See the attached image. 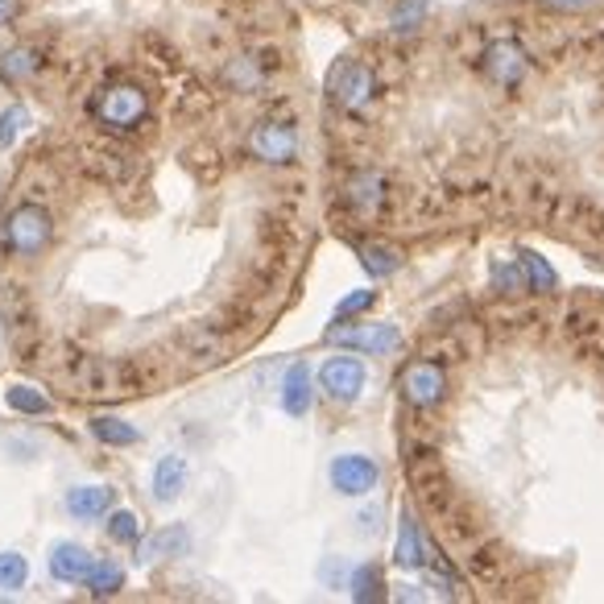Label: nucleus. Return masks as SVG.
I'll list each match as a JSON object with an SVG mask.
<instances>
[{"label": "nucleus", "mask_w": 604, "mask_h": 604, "mask_svg": "<svg viewBox=\"0 0 604 604\" xmlns=\"http://www.w3.org/2000/svg\"><path fill=\"white\" fill-rule=\"evenodd\" d=\"M50 236H55V220L38 204H25L4 220V245L18 257H38L42 248L50 245Z\"/></svg>", "instance_id": "nucleus-1"}, {"label": "nucleus", "mask_w": 604, "mask_h": 604, "mask_svg": "<svg viewBox=\"0 0 604 604\" xmlns=\"http://www.w3.org/2000/svg\"><path fill=\"white\" fill-rule=\"evenodd\" d=\"M373 92H378V79H373V71H369L364 62H357V58H340V62L332 67V76H327V95H332V104L344 108V113L364 108V104L373 100Z\"/></svg>", "instance_id": "nucleus-2"}, {"label": "nucleus", "mask_w": 604, "mask_h": 604, "mask_svg": "<svg viewBox=\"0 0 604 604\" xmlns=\"http://www.w3.org/2000/svg\"><path fill=\"white\" fill-rule=\"evenodd\" d=\"M150 113V100L137 83H108L95 100V116L108 129H137Z\"/></svg>", "instance_id": "nucleus-3"}, {"label": "nucleus", "mask_w": 604, "mask_h": 604, "mask_svg": "<svg viewBox=\"0 0 604 604\" xmlns=\"http://www.w3.org/2000/svg\"><path fill=\"white\" fill-rule=\"evenodd\" d=\"M327 340L348 348V352H369V357H385L394 352L402 336L394 323H352V327H327Z\"/></svg>", "instance_id": "nucleus-4"}, {"label": "nucleus", "mask_w": 604, "mask_h": 604, "mask_svg": "<svg viewBox=\"0 0 604 604\" xmlns=\"http://www.w3.org/2000/svg\"><path fill=\"white\" fill-rule=\"evenodd\" d=\"M397 390H402V397H406L410 406H422V410H427V406L443 402V394H448V373H443V364H434V360H415V364L402 369Z\"/></svg>", "instance_id": "nucleus-5"}, {"label": "nucleus", "mask_w": 604, "mask_h": 604, "mask_svg": "<svg viewBox=\"0 0 604 604\" xmlns=\"http://www.w3.org/2000/svg\"><path fill=\"white\" fill-rule=\"evenodd\" d=\"M327 476H332V489L340 492V497H364V492L378 489L381 468H378V460H369V455L344 452L332 460Z\"/></svg>", "instance_id": "nucleus-6"}, {"label": "nucleus", "mask_w": 604, "mask_h": 604, "mask_svg": "<svg viewBox=\"0 0 604 604\" xmlns=\"http://www.w3.org/2000/svg\"><path fill=\"white\" fill-rule=\"evenodd\" d=\"M248 150L257 153L262 162H269V166H286L299 153V129L290 120H265L248 137Z\"/></svg>", "instance_id": "nucleus-7"}, {"label": "nucleus", "mask_w": 604, "mask_h": 604, "mask_svg": "<svg viewBox=\"0 0 604 604\" xmlns=\"http://www.w3.org/2000/svg\"><path fill=\"white\" fill-rule=\"evenodd\" d=\"M480 71L497 83V88H518L522 76L530 71V58L518 42L501 38V42H489L485 55H480Z\"/></svg>", "instance_id": "nucleus-8"}, {"label": "nucleus", "mask_w": 604, "mask_h": 604, "mask_svg": "<svg viewBox=\"0 0 604 604\" xmlns=\"http://www.w3.org/2000/svg\"><path fill=\"white\" fill-rule=\"evenodd\" d=\"M320 385L332 402H357L364 390V364L357 357H332L320 369Z\"/></svg>", "instance_id": "nucleus-9"}, {"label": "nucleus", "mask_w": 604, "mask_h": 604, "mask_svg": "<svg viewBox=\"0 0 604 604\" xmlns=\"http://www.w3.org/2000/svg\"><path fill=\"white\" fill-rule=\"evenodd\" d=\"M187 460L183 455H162L158 464H153V501L158 506H174L178 497H183V489H187Z\"/></svg>", "instance_id": "nucleus-10"}, {"label": "nucleus", "mask_w": 604, "mask_h": 604, "mask_svg": "<svg viewBox=\"0 0 604 604\" xmlns=\"http://www.w3.org/2000/svg\"><path fill=\"white\" fill-rule=\"evenodd\" d=\"M92 567H95L92 550L79 547V543H58L50 550V576H55L58 584H83Z\"/></svg>", "instance_id": "nucleus-11"}, {"label": "nucleus", "mask_w": 604, "mask_h": 604, "mask_svg": "<svg viewBox=\"0 0 604 604\" xmlns=\"http://www.w3.org/2000/svg\"><path fill=\"white\" fill-rule=\"evenodd\" d=\"M67 513L76 518V522H100L104 513L113 510V489L108 485H76V489H67Z\"/></svg>", "instance_id": "nucleus-12"}, {"label": "nucleus", "mask_w": 604, "mask_h": 604, "mask_svg": "<svg viewBox=\"0 0 604 604\" xmlns=\"http://www.w3.org/2000/svg\"><path fill=\"white\" fill-rule=\"evenodd\" d=\"M427 555H431V547H427L422 530H418V522L410 518V510H406L402 513V526H397L394 564L406 567V571H422V567H427Z\"/></svg>", "instance_id": "nucleus-13"}, {"label": "nucleus", "mask_w": 604, "mask_h": 604, "mask_svg": "<svg viewBox=\"0 0 604 604\" xmlns=\"http://www.w3.org/2000/svg\"><path fill=\"white\" fill-rule=\"evenodd\" d=\"M315 402V390H311V369L306 364H290L282 378V410L290 418H302Z\"/></svg>", "instance_id": "nucleus-14"}, {"label": "nucleus", "mask_w": 604, "mask_h": 604, "mask_svg": "<svg viewBox=\"0 0 604 604\" xmlns=\"http://www.w3.org/2000/svg\"><path fill=\"white\" fill-rule=\"evenodd\" d=\"M190 550V530L187 526H162L141 543V564H158V559H174Z\"/></svg>", "instance_id": "nucleus-15"}, {"label": "nucleus", "mask_w": 604, "mask_h": 604, "mask_svg": "<svg viewBox=\"0 0 604 604\" xmlns=\"http://www.w3.org/2000/svg\"><path fill=\"white\" fill-rule=\"evenodd\" d=\"M92 434L100 439V443H108V448H132V443H141V431L116 415H95Z\"/></svg>", "instance_id": "nucleus-16"}, {"label": "nucleus", "mask_w": 604, "mask_h": 604, "mask_svg": "<svg viewBox=\"0 0 604 604\" xmlns=\"http://www.w3.org/2000/svg\"><path fill=\"white\" fill-rule=\"evenodd\" d=\"M348 199H352V208L357 211L373 216V211L385 204V178H381V174H357L352 187H348Z\"/></svg>", "instance_id": "nucleus-17"}, {"label": "nucleus", "mask_w": 604, "mask_h": 604, "mask_svg": "<svg viewBox=\"0 0 604 604\" xmlns=\"http://www.w3.org/2000/svg\"><path fill=\"white\" fill-rule=\"evenodd\" d=\"M348 588H352V601H360V604L385 601V576H381V567H373V564L357 567L352 580H348Z\"/></svg>", "instance_id": "nucleus-18"}, {"label": "nucleus", "mask_w": 604, "mask_h": 604, "mask_svg": "<svg viewBox=\"0 0 604 604\" xmlns=\"http://www.w3.org/2000/svg\"><path fill=\"white\" fill-rule=\"evenodd\" d=\"M360 265H364L373 278H390V274L402 269V253L390 245H364L360 248Z\"/></svg>", "instance_id": "nucleus-19"}, {"label": "nucleus", "mask_w": 604, "mask_h": 604, "mask_svg": "<svg viewBox=\"0 0 604 604\" xmlns=\"http://www.w3.org/2000/svg\"><path fill=\"white\" fill-rule=\"evenodd\" d=\"M83 584H88L92 596H116V592L125 588V571H120L116 564H100V559H95V567L88 571Z\"/></svg>", "instance_id": "nucleus-20"}, {"label": "nucleus", "mask_w": 604, "mask_h": 604, "mask_svg": "<svg viewBox=\"0 0 604 604\" xmlns=\"http://www.w3.org/2000/svg\"><path fill=\"white\" fill-rule=\"evenodd\" d=\"M30 580V559L18 550H0V592H18Z\"/></svg>", "instance_id": "nucleus-21"}, {"label": "nucleus", "mask_w": 604, "mask_h": 604, "mask_svg": "<svg viewBox=\"0 0 604 604\" xmlns=\"http://www.w3.org/2000/svg\"><path fill=\"white\" fill-rule=\"evenodd\" d=\"M4 402H9V410H18V415H46L50 410V402L34 390V385H9L4 390Z\"/></svg>", "instance_id": "nucleus-22"}, {"label": "nucleus", "mask_w": 604, "mask_h": 604, "mask_svg": "<svg viewBox=\"0 0 604 604\" xmlns=\"http://www.w3.org/2000/svg\"><path fill=\"white\" fill-rule=\"evenodd\" d=\"M34 71H38V50L18 46V50H9V55L0 58V76L9 79V83H21V79H30Z\"/></svg>", "instance_id": "nucleus-23"}, {"label": "nucleus", "mask_w": 604, "mask_h": 604, "mask_svg": "<svg viewBox=\"0 0 604 604\" xmlns=\"http://www.w3.org/2000/svg\"><path fill=\"white\" fill-rule=\"evenodd\" d=\"M108 538L120 543V547H132L141 543V522L132 510H108Z\"/></svg>", "instance_id": "nucleus-24"}, {"label": "nucleus", "mask_w": 604, "mask_h": 604, "mask_svg": "<svg viewBox=\"0 0 604 604\" xmlns=\"http://www.w3.org/2000/svg\"><path fill=\"white\" fill-rule=\"evenodd\" d=\"M518 262H522V269H526V286H530V290H555V269H550L543 257L522 253Z\"/></svg>", "instance_id": "nucleus-25"}, {"label": "nucleus", "mask_w": 604, "mask_h": 604, "mask_svg": "<svg viewBox=\"0 0 604 604\" xmlns=\"http://www.w3.org/2000/svg\"><path fill=\"white\" fill-rule=\"evenodd\" d=\"M492 286L497 290H526V269H522V262L518 265H506V262H492Z\"/></svg>", "instance_id": "nucleus-26"}, {"label": "nucleus", "mask_w": 604, "mask_h": 604, "mask_svg": "<svg viewBox=\"0 0 604 604\" xmlns=\"http://www.w3.org/2000/svg\"><path fill=\"white\" fill-rule=\"evenodd\" d=\"M25 125H30V113H25L21 104L4 108V113H0V150H4V146H13V137H18Z\"/></svg>", "instance_id": "nucleus-27"}, {"label": "nucleus", "mask_w": 604, "mask_h": 604, "mask_svg": "<svg viewBox=\"0 0 604 604\" xmlns=\"http://www.w3.org/2000/svg\"><path fill=\"white\" fill-rule=\"evenodd\" d=\"M422 18H427V0H397V9H394L397 30H415Z\"/></svg>", "instance_id": "nucleus-28"}, {"label": "nucleus", "mask_w": 604, "mask_h": 604, "mask_svg": "<svg viewBox=\"0 0 604 604\" xmlns=\"http://www.w3.org/2000/svg\"><path fill=\"white\" fill-rule=\"evenodd\" d=\"M373 302H378V290H357V294H348V299H340V306H336V320L360 315V311H369Z\"/></svg>", "instance_id": "nucleus-29"}, {"label": "nucleus", "mask_w": 604, "mask_h": 604, "mask_svg": "<svg viewBox=\"0 0 604 604\" xmlns=\"http://www.w3.org/2000/svg\"><path fill=\"white\" fill-rule=\"evenodd\" d=\"M497 567H501V555H497L492 547L473 550V571L480 576V580H497Z\"/></svg>", "instance_id": "nucleus-30"}, {"label": "nucleus", "mask_w": 604, "mask_h": 604, "mask_svg": "<svg viewBox=\"0 0 604 604\" xmlns=\"http://www.w3.org/2000/svg\"><path fill=\"white\" fill-rule=\"evenodd\" d=\"M357 522H360V534H364V538H373V534H381V510H378V506H369V510L360 513Z\"/></svg>", "instance_id": "nucleus-31"}, {"label": "nucleus", "mask_w": 604, "mask_h": 604, "mask_svg": "<svg viewBox=\"0 0 604 604\" xmlns=\"http://www.w3.org/2000/svg\"><path fill=\"white\" fill-rule=\"evenodd\" d=\"M18 13H21V0H0V30H4V25H13Z\"/></svg>", "instance_id": "nucleus-32"}]
</instances>
